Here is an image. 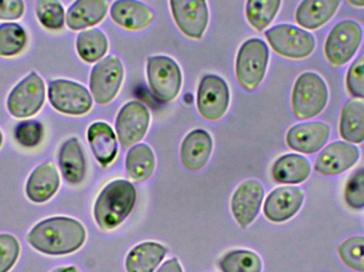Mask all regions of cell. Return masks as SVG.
<instances>
[{
    "label": "cell",
    "instance_id": "cell-1",
    "mask_svg": "<svg viewBox=\"0 0 364 272\" xmlns=\"http://www.w3.org/2000/svg\"><path fill=\"white\" fill-rule=\"evenodd\" d=\"M85 227L68 217H51L38 222L27 236L31 247L48 256H65L82 247Z\"/></svg>",
    "mask_w": 364,
    "mask_h": 272
},
{
    "label": "cell",
    "instance_id": "cell-2",
    "mask_svg": "<svg viewBox=\"0 0 364 272\" xmlns=\"http://www.w3.org/2000/svg\"><path fill=\"white\" fill-rule=\"evenodd\" d=\"M134 186L125 180L109 183L98 196L94 207V217L102 230L117 228L132 213L136 205Z\"/></svg>",
    "mask_w": 364,
    "mask_h": 272
},
{
    "label": "cell",
    "instance_id": "cell-3",
    "mask_svg": "<svg viewBox=\"0 0 364 272\" xmlns=\"http://www.w3.org/2000/svg\"><path fill=\"white\" fill-rule=\"evenodd\" d=\"M329 100L327 83L322 76L314 72L299 75L291 96L293 114L297 119H314L326 108Z\"/></svg>",
    "mask_w": 364,
    "mask_h": 272
},
{
    "label": "cell",
    "instance_id": "cell-4",
    "mask_svg": "<svg viewBox=\"0 0 364 272\" xmlns=\"http://www.w3.org/2000/svg\"><path fill=\"white\" fill-rule=\"evenodd\" d=\"M269 59V47L260 38H250L241 45L235 60V75L242 87L252 91L261 85Z\"/></svg>",
    "mask_w": 364,
    "mask_h": 272
},
{
    "label": "cell",
    "instance_id": "cell-5",
    "mask_svg": "<svg viewBox=\"0 0 364 272\" xmlns=\"http://www.w3.org/2000/svg\"><path fill=\"white\" fill-rule=\"evenodd\" d=\"M363 30L360 23L353 19L338 23L327 36L324 55L333 67L346 65L356 55L363 43Z\"/></svg>",
    "mask_w": 364,
    "mask_h": 272
},
{
    "label": "cell",
    "instance_id": "cell-6",
    "mask_svg": "<svg viewBox=\"0 0 364 272\" xmlns=\"http://www.w3.org/2000/svg\"><path fill=\"white\" fill-rule=\"evenodd\" d=\"M265 38L273 50L287 59H306L314 53L316 46L314 34L289 23H280L267 30Z\"/></svg>",
    "mask_w": 364,
    "mask_h": 272
},
{
    "label": "cell",
    "instance_id": "cell-7",
    "mask_svg": "<svg viewBox=\"0 0 364 272\" xmlns=\"http://www.w3.org/2000/svg\"><path fill=\"white\" fill-rule=\"evenodd\" d=\"M147 80L156 99L170 104L181 93L182 74L178 64L166 55H154L147 60Z\"/></svg>",
    "mask_w": 364,
    "mask_h": 272
},
{
    "label": "cell",
    "instance_id": "cell-8",
    "mask_svg": "<svg viewBox=\"0 0 364 272\" xmlns=\"http://www.w3.org/2000/svg\"><path fill=\"white\" fill-rule=\"evenodd\" d=\"M44 81L36 72L17 83L6 100L9 113L15 119H28L42 109L45 102Z\"/></svg>",
    "mask_w": 364,
    "mask_h": 272
},
{
    "label": "cell",
    "instance_id": "cell-9",
    "mask_svg": "<svg viewBox=\"0 0 364 272\" xmlns=\"http://www.w3.org/2000/svg\"><path fill=\"white\" fill-rule=\"evenodd\" d=\"M48 98L55 110L72 116L87 114L93 107L91 93L82 85L64 79L49 82Z\"/></svg>",
    "mask_w": 364,
    "mask_h": 272
},
{
    "label": "cell",
    "instance_id": "cell-10",
    "mask_svg": "<svg viewBox=\"0 0 364 272\" xmlns=\"http://www.w3.org/2000/svg\"><path fill=\"white\" fill-rule=\"evenodd\" d=\"M123 80L124 67L121 60L115 55H109L92 68L90 76L91 95L98 104H110L119 94Z\"/></svg>",
    "mask_w": 364,
    "mask_h": 272
},
{
    "label": "cell",
    "instance_id": "cell-11",
    "mask_svg": "<svg viewBox=\"0 0 364 272\" xmlns=\"http://www.w3.org/2000/svg\"><path fill=\"white\" fill-rule=\"evenodd\" d=\"M230 102L228 85L218 75H205L197 89V109L207 121H218L226 114Z\"/></svg>",
    "mask_w": 364,
    "mask_h": 272
},
{
    "label": "cell",
    "instance_id": "cell-12",
    "mask_svg": "<svg viewBox=\"0 0 364 272\" xmlns=\"http://www.w3.org/2000/svg\"><path fill=\"white\" fill-rule=\"evenodd\" d=\"M151 124L149 109L139 102H129L119 111L117 117V138L124 148L132 147L142 141Z\"/></svg>",
    "mask_w": 364,
    "mask_h": 272
},
{
    "label": "cell",
    "instance_id": "cell-13",
    "mask_svg": "<svg viewBox=\"0 0 364 272\" xmlns=\"http://www.w3.org/2000/svg\"><path fill=\"white\" fill-rule=\"evenodd\" d=\"M171 11L177 27L190 38L200 40L209 23L205 0H170Z\"/></svg>",
    "mask_w": 364,
    "mask_h": 272
},
{
    "label": "cell",
    "instance_id": "cell-14",
    "mask_svg": "<svg viewBox=\"0 0 364 272\" xmlns=\"http://www.w3.org/2000/svg\"><path fill=\"white\" fill-rule=\"evenodd\" d=\"M360 158V150L354 143L337 141L323 148L314 169L323 175H338L350 170Z\"/></svg>",
    "mask_w": 364,
    "mask_h": 272
},
{
    "label": "cell",
    "instance_id": "cell-15",
    "mask_svg": "<svg viewBox=\"0 0 364 272\" xmlns=\"http://www.w3.org/2000/svg\"><path fill=\"white\" fill-rule=\"evenodd\" d=\"M331 136V127L322 121L293 126L287 134V145L293 151L314 154L321 151Z\"/></svg>",
    "mask_w": 364,
    "mask_h": 272
},
{
    "label": "cell",
    "instance_id": "cell-16",
    "mask_svg": "<svg viewBox=\"0 0 364 272\" xmlns=\"http://www.w3.org/2000/svg\"><path fill=\"white\" fill-rule=\"evenodd\" d=\"M264 190L256 180H248L237 187L231 198V212L242 228L250 226L260 212Z\"/></svg>",
    "mask_w": 364,
    "mask_h": 272
},
{
    "label": "cell",
    "instance_id": "cell-17",
    "mask_svg": "<svg viewBox=\"0 0 364 272\" xmlns=\"http://www.w3.org/2000/svg\"><path fill=\"white\" fill-rule=\"evenodd\" d=\"M305 195L301 188L284 186L274 190L265 200V217L273 222H284L294 217L304 203Z\"/></svg>",
    "mask_w": 364,
    "mask_h": 272
},
{
    "label": "cell",
    "instance_id": "cell-18",
    "mask_svg": "<svg viewBox=\"0 0 364 272\" xmlns=\"http://www.w3.org/2000/svg\"><path fill=\"white\" fill-rule=\"evenodd\" d=\"M342 0H303L297 6L295 21L306 30H318L338 12Z\"/></svg>",
    "mask_w": 364,
    "mask_h": 272
},
{
    "label": "cell",
    "instance_id": "cell-19",
    "mask_svg": "<svg viewBox=\"0 0 364 272\" xmlns=\"http://www.w3.org/2000/svg\"><path fill=\"white\" fill-rule=\"evenodd\" d=\"M113 21L132 31L145 29L154 21L149 6L139 0H117L110 9Z\"/></svg>",
    "mask_w": 364,
    "mask_h": 272
},
{
    "label": "cell",
    "instance_id": "cell-20",
    "mask_svg": "<svg viewBox=\"0 0 364 272\" xmlns=\"http://www.w3.org/2000/svg\"><path fill=\"white\" fill-rule=\"evenodd\" d=\"M59 186V173L53 163L47 162L32 171L26 185V194L32 202H46L57 192Z\"/></svg>",
    "mask_w": 364,
    "mask_h": 272
},
{
    "label": "cell",
    "instance_id": "cell-21",
    "mask_svg": "<svg viewBox=\"0 0 364 272\" xmlns=\"http://www.w3.org/2000/svg\"><path fill=\"white\" fill-rule=\"evenodd\" d=\"M108 9L107 0H76L66 13V25L73 31L93 27L104 21Z\"/></svg>",
    "mask_w": 364,
    "mask_h": 272
},
{
    "label": "cell",
    "instance_id": "cell-22",
    "mask_svg": "<svg viewBox=\"0 0 364 272\" xmlns=\"http://www.w3.org/2000/svg\"><path fill=\"white\" fill-rule=\"evenodd\" d=\"M213 141L207 131L196 129L190 132L181 143L182 164L188 170L196 171L203 168L211 156Z\"/></svg>",
    "mask_w": 364,
    "mask_h": 272
},
{
    "label": "cell",
    "instance_id": "cell-23",
    "mask_svg": "<svg viewBox=\"0 0 364 272\" xmlns=\"http://www.w3.org/2000/svg\"><path fill=\"white\" fill-rule=\"evenodd\" d=\"M87 141L96 160L107 167L117 156V141L112 128L104 121H96L87 129Z\"/></svg>",
    "mask_w": 364,
    "mask_h": 272
},
{
    "label": "cell",
    "instance_id": "cell-24",
    "mask_svg": "<svg viewBox=\"0 0 364 272\" xmlns=\"http://www.w3.org/2000/svg\"><path fill=\"white\" fill-rule=\"evenodd\" d=\"M59 165L62 175L68 183L76 185L85 179L87 163L82 147L76 137L64 141L60 148Z\"/></svg>",
    "mask_w": 364,
    "mask_h": 272
},
{
    "label": "cell",
    "instance_id": "cell-25",
    "mask_svg": "<svg viewBox=\"0 0 364 272\" xmlns=\"http://www.w3.org/2000/svg\"><path fill=\"white\" fill-rule=\"evenodd\" d=\"M311 165L301 154L289 153L280 156L272 167L274 181L280 184H301L309 178Z\"/></svg>",
    "mask_w": 364,
    "mask_h": 272
},
{
    "label": "cell",
    "instance_id": "cell-26",
    "mask_svg": "<svg viewBox=\"0 0 364 272\" xmlns=\"http://www.w3.org/2000/svg\"><path fill=\"white\" fill-rule=\"evenodd\" d=\"M340 136L348 143L359 145L364 141V102L357 98L342 107L339 123Z\"/></svg>",
    "mask_w": 364,
    "mask_h": 272
},
{
    "label": "cell",
    "instance_id": "cell-27",
    "mask_svg": "<svg viewBox=\"0 0 364 272\" xmlns=\"http://www.w3.org/2000/svg\"><path fill=\"white\" fill-rule=\"evenodd\" d=\"M166 249L160 244H140L128 254L126 259L127 272H154L164 261Z\"/></svg>",
    "mask_w": 364,
    "mask_h": 272
},
{
    "label": "cell",
    "instance_id": "cell-28",
    "mask_svg": "<svg viewBox=\"0 0 364 272\" xmlns=\"http://www.w3.org/2000/svg\"><path fill=\"white\" fill-rule=\"evenodd\" d=\"M155 165V154L146 143L134 146L126 156V171L128 177L134 181L149 180L153 175Z\"/></svg>",
    "mask_w": 364,
    "mask_h": 272
},
{
    "label": "cell",
    "instance_id": "cell-29",
    "mask_svg": "<svg viewBox=\"0 0 364 272\" xmlns=\"http://www.w3.org/2000/svg\"><path fill=\"white\" fill-rule=\"evenodd\" d=\"M76 48L83 61L94 63L106 55L109 48L108 38L100 29L85 30L77 36Z\"/></svg>",
    "mask_w": 364,
    "mask_h": 272
},
{
    "label": "cell",
    "instance_id": "cell-30",
    "mask_svg": "<svg viewBox=\"0 0 364 272\" xmlns=\"http://www.w3.org/2000/svg\"><path fill=\"white\" fill-rule=\"evenodd\" d=\"M282 0H247L246 18L257 31H262L271 25L279 12Z\"/></svg>",
    "mask_w": 364,
    "mask_h": 272
},
{
    "label": "cell",
    "instance_id": "cell-31",
    "mask_svg": "<svg viewBox=\"0 0 364 272\" xmlns=\"http://www.w3.org/2000/svg\"><path fill=\"white\" fill-rule=\"evenodd\" d=\"M27 44V34L19 23L0 25V55L4 58L19 55Z\"/></svg>",
    "mask_w": 364,
    "mask_h": 272
},
{
    "label": "cell",
    "instance_id": "cell-32",
    "mask_svg": "<svg viewBox=\"0 0 364 272\" xmlns=\"http://www.w3.org/2000/svg\"><path fill=\"white\" fill-rule=\"evenodd\" d=\"M220 268L223 272H261L262 262L254 252L235 250L223 256Z\"/></svg>",
    "mask_w": 364,
    "mask_h": 272
},
{
    "label": "cell",
    "instance_id": "cell-33",
    "mask_svg": "<svg viewBox=\"0 0 364 272\" xmlns=\"http://www.w3.org/2000/svg\"><path fill=\"white\" fill-rule=\"evenodd\" d=\"M36 16L43 27L48 30H60L65 23V11L58 0H38Z\"/></svg>",
    "mask_w": 364,
    "mask_h": 272
},
{
    "label": "cell",
    "instance_id": "cell-34",
    "mask_svg": "<svg viewBox=\"0 0 364 272\" xmlns=\"http://www.w3.org/2000/svg\"><path fill=\"white\" fill-rule=\"evenodd\" d=\"M338 254L346 266L353 271L364 272V237L346 239L337 248Z\"/></svg>",
    "mask_w": 364,
    "mask_h": 272
},
{
    "label": "cell",
    "instance_id": "cell-35",
    "mask_svg": "<svg viewBox=\"0 0 364 272\" xmlns=\"http://www.w3.org/2000/svg\"><path fill=\"white\" fill-rule=\"evenodd\" d=\"M15 141L25 148H36L44 138V127L38 121H25L19 123L14 130Z\"/></svg>",
    "mask_w": 364,
    "mask_h": 272
},
{
    "label": "cell",
    "instance_id": "cell-36",
    "mask_svg": "<svg viewBox=\"0 0 364 272\" xmlns=\"http://www.w3.org/2000/svg\"><path fill=\"white\" fill-rule=\"evenodd\" d=\"M346 205L353 210L364 209V167L354 171L344 188Z\"/></svg>",
    "mask_w": 364,
    "mask_h": 272
},
{
    "label": "cell",
    "instance_id": "cell-37",
    "mask_svg": "<svg viewBox=\"0 0 364 272\" xmlns=\"http://www.w3.org/2000/svg\"><path fill=\"white\" fill-rule=\"evenodd\" d=\"M348 94L357 99H364V53L357 57L348 72L346 79Z\"/></svg>",
    "mask_w": 364,
    "mask_h": 272
},
{
    "label": "cell",
    "instance_id": "cell-38",
    "mask_svg": "<svg viewBox=\"0 0 364 272\" xmlns=\"http://www.w3.org/2000/svg\"><path fill=\"white\" fill-rule=\"evenodd\" d=\"M18 256V241L13 235L0 234V272L10 271Z\"/></svg>",
    "mask_w": 364,
    "mask_h": 272
},
{
    "label": "cell",
    "instance_id": "cell-39",
    "mask_svg": "<svg viewBox=\"0 0 364 272\" xmlns=\"http://www.w3.org/2000/svg\"><path fill=\"white\" fill-rule=\"evenodd\" d=\"M25 13L23 0H0V21H17Z\"/></svg>",
    "mask_w": 364,
    "mask_h": 272
},
{
    "label": "cell",
    "instance_id": "cell-40",
    "mask_svg": "<svg viewBox=\"0 0 364 272\" xmlns=\"http://www.w3.org/2000/svg\"><path fill=\"white\" fill-rule=\"evenodd\" d=\"M157 272H182V268L178 260L172 259V260L166 261Z\"/></svg>",
    "mask_w": 364,
    "mask_h": 272
},
{
    "label": "cell",
    "instance_id": "cell-41",
    "mask_svg": "<svg viewBox=\"0 0 364 272\" xmlns=\"http://www.w3.org/2000/svg\"><path fill=\"white\" fill-rule=\"evenodd\" d=\"M346 4L355 8H364V0H346Z\"/></svg>",
    "mask_w": 364,
    "mask_h": 272
},
{
    "label": "cell",
    "instance_id": "cell-42",
    "mask_svg": "<svg viewBox=\"0 0 364 272\" xmlns=\"http://www.w3.org/2000/svg\"><path fill=\"white\" fill-rule=\"evenodd\" d=\"M53 272H78V271L75 267H63V268H59Z\"/></svg>",
    "mask_w": 364,
    "mask_h": 272
},
{
    "label": "cell",
    "instance_id": "cell-43",
    "mask_svg": "<svg viewBox=\"0 0 364 272\" xmlns=\"http://www.w3.org/2000/svg\"><path fill=\"white\" fill-rule=\"evenodd\" d=\"M2 145V134L1 131H0V147H1Z\"/></svg>",
    "mask_w": 364,
    "mask_h": 272
}]
</instances>
